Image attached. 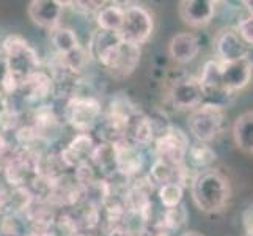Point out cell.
<instances>
[{
  "mask_svg": "<svg viewBox=\"0 0 253 236\" xmlns=\"http://www.w3.org/2000/svg\"><path fill=\"white\" fill-rule=\"evenodd\" d=\"M190 194L202 213L217 214L228 206L231 198L230 180L217 169L197 172L190 181Z\"/></svg>",
  "mask_w": 253,
  "mask_h": 236,
  "instance_id": "cell-1",
  "label": "cell"
},
{
  "mask_svg": "<svg viewBox=\"0 0 253 236\" xmlns=\"http://www.w3.org/2000/svg\"><path fill=\"white\" fill-rule=\"evenodd\" d=\"M2 49L8 60L10 76L21 89V85L40 69V57L27 41L19 35H8L2 43Z\"/></svg>",
  "mask_w": 253,
  "mask_h": 236,
  "instance_id": "cell-2",
  "label": "cell"
},
{
  "mask_svg": "<svg viewBox=\"0 0 253 236\" xmlns=\"http://www.w3.org/2000/svg\"><path fill=\"white\" fill-rule=\"evenodd\" d=\"M226 121V112L219 104L203 102L202 106L190 112L187 126L192 137L200 143H209L215 141L223 131Z\"/></svg>",
  "mask_w": 253,
  "mask_h": 236,
  "instance_id": "cell-3",
  "label": "cell"
},
{
  "mask_svg": "<svg viewBox=\"0 0 253 236\" xmlns=\"http://www.w3.org/2000/svg\"><path fill=\"white\" fill-rule=\"evenodd\" d=\"M154 32V16L143 5H129L125 8L123 27L118 32L121 41L127 45L138 46L151 38Z\"/></svg>",
  "mask_w": 253,
  "mask_h": 236,
  "instance_id": "cell-4",
  "label": "cell"
},
{
  "mask_svg": "<svg viewBox=\"0 0 253 236\" xmlns=\"http://www.w3.org/2000/svg\"><path fill=\"white\" fill-rule=\"evenodd\" d=\"M189 146L190 142L186 133H182L179 128L171 125L164 134L154 139L156 161L173 165V167L184 165Z\"/></svg>",
  "mask_w": 253,
  "mask_h": 236,
  "instance_id": "cell-5",
  "label": "cell"
},
{
  "mask_svg": "<svg viewBox=\"0 0 253 236\" xmlns=\"http://www.w3.org/2000/svg\"><path fill=\"white\" fill-rule=\"evenodd\" d=\"M101 117V104L93 96H74L66 106V120L76 131L86 133L93 129Z\"/></svg>",
  "mask_w": 253,
  "mask_h": 236,
  "instance_id": "cell-6",
  "label": "cell"
},
{
  "mask_svg": "<svg viewBox=\"0 0 253 236\" xmlns=\"http://www.w3.org/2000/svg\"><path fill=\"white\" fill-rule=\"evenodd\" d=\"M125 43L121 41L118 33L98 30L90 43V55L107 69L110 74L117 69Z\"/></svg>",
  "mask_w": 253,
  "mask_h": 236,
  "instance_id": "cell-7",
  "label": "cell"
},
{
  "mask_svg": "<svg viewBox=\"0 0 253 236\" xmlns=\"http://www.w3.org/2000/svg\"><path fill=\"white\" fill-rule=\"evenodd\" d=\"M197 79L206 102L219 104V106L225 107V101L230 98L231 93L223 85L222 63L217 60H208L202 68V74Z\"/></svg>",
  "mask_w": 253,
  "mask_h": 236,
  "instance_id": "cell-8",
  "label": "cell"
},
{
  "mask_svg": "<svg viewBox=\"0 0 253 236\" xmlns=\"http://www.w3.org/2000/svg\"><path fill=\"white\" fill-rule=\"evenodd\" d=\"M214 52L217 55V62L220 63H231L238 60L247 58L250 55V47L246 46L234 27L220 29L214 37Z\"/></svg>",
  "mask_w": 253,
  "mask_h": 236,
  "instance_id": "cell-9",
  "label": "cell"
},
{
  "mask_svg": "<svg viewBox=\"0 0 253 236\" xmlns=\"http://www.w3.org/2000/svg\"><path fill=\"white\" fill-rule=\"evenodd\" d=\"M169 98L171 106L181 112H192L205 102L203 92L197 77H182L173 82Z\"/></svg>",
  "mask_w": 253,
  "mask_h": 236,
  "instance_id": "cell-10",
  "label": "cell"
},
{
  "mask_svg": "<svg viewBox=\"0 0 253 236\" xmlns=\"http://www.w3.org/2000/svg\"><path fill=\"white\" fill-rule=\"evenodd\" d=\"M219 2L214 0H182L179 2V16L190 27H206L217 13Z\"/></svg>",
  "mask_w": 253,
  "mask_h": 236,
  "instance_id": "cell-11",
  "label": "cell"
},
{
  "mask_svg": "<svg viewBox=\"0 0 253 236\" xmlns=\"http://www.w3.org/2000/svg\"><path fill=\"white\" fill-rule=\"evenodd\" d=\"M115 153V169L125 177H135L142 172L145 164V156L142 148L129 143L126 139L121 142L112 143Z\"/></svg>",
  "mask_w": 253,
  "mask_h": 236,
  "instance_id": "cell-12",
  "label": "cell"
},
{
  "mask_svg": "<svg viewBox=\"0 0 253 236\" xmlns=\"http://www.w3.org/2000/svg\"><path fill=\"white\" fill-rule=\"evenodd\" d=\"M65 6L66 2H60V0H32L27 13L35 24L50 32L60 25Z\"/></svg>",
  "mask_w": 253,
  "mask_h": 236,
  "instance_id": "cell-13",
  "label": "cell"
},
{
  "mask_svg": "<svg viewBox=\"0 0 253 236\" xmlns=\"http://www.w3.org/2000/svg\"><path fill=\"white\" fill-rule=\"evenodd\" d=\"M252 77H253V63L250 57L231 63H222L223 85L231 94L246 89L250 84Z\"/></svg>",
  "mask_w": 253,
  "mask_h": 236,
  "instance_id": "cell-14",
  "label": "cell"
},
{
  "mask_svg": "<svg viewBox=\"0 0 253 236\" xmlns=\"http://www.w3.org/2000/svg\"><path fill=\"white\" fill-rule=\"evenodd\" d=\"M202 45L192 32H179L169 43V54L179 65H187L198 57Z\"/></svg>",
  "mask_w": 253,
  "mask_h": 236,
  "instance_id": "cell-15",
  "label": "cell"
},
{
  "mask_svg": "<svg viewBox=\"0 0 253 236\" xmlns=\"http://www.w3.org/2000/svg\"><path fill=\"white\" fill-rule=\"evenodd\" d=\"M125 139L138 148L148 146L154 142L156 133L151 123V118L143 115L140 112H135L132 117L129 118L127 125L125 128Z\"/></svg>",
  "mask_w": 253,
  "mask_h": 236,
  "instance_id": "cell-16",
  "label": "cell"
},
{
  "mask_svg": "<svg viewBox=\"0 0 253 236\" xmlns=\"http://www.w3.org/2000/svg\"><path fill=\"white\" fill-rule=\"evenodd\" d=\"M233 141L242 153L253 154V110L242 112L234 120Z\"/></svg>",
  "mask_w": 253,
  "mask_h": 236,
  "instance_id": "cell-17",
  "label": "cell"
},
{
  "mask_svg": "<svg viewBox=\"0 0 253 236\" xmlns=\"http://www.w3.org/2000/svg\"><path fill=\"white\" fill-rule=\"evenodd\" d=\"M96 24L102 32L118 33L123 27L125 21V8L118 3H104L101 10L94 16Z\"/></svg>",
  "mask_w": 253,
  "mask_h": 236,
  "instance_id": "cell-18",
  "label": "cell"
},
{
  "mask_svg": "<svg viewBox=\"0 0 253 236\" xmlns=\"http://www.w3.org/2000/svg\"><path fill=\"white\" fill-rule=\"evenodd\" d=\"M50 43L62 57L81 47L76 32L69 27H65V25H58L54 30H50Z\"/></svg>",
  "mask_w": 253,
  "mask_h": 236,
  "instance_id": "cell-19",
  "label": "cell"
},
{
  "mask_svg": "<svg viewBox=\"0 0 253 236\" xmlns=\"http://www.w3.org/2000/svg\"><path fill=\"white\" fill-rule=\"evenodd\" d=\"M21 89L25 90V94L30 101H40L42 98H46L52 89V81L50 77L42 73L41 69H38L37 73H33L27 81H25Z\"/></svg>",
  "mask_w": 253,
  "mask_h": 236,
  "instance_id": "cell-20",
  "label": "cell"
},
{
  "mask_svg": "<svg viewBox=\"0 0 253 236\" xmlns=\"http://www.w3.org/2000/svg\"><path fill=\"white\" fill-rule=\"evenodd\" d=\"M186 159H189V162L194 165L198 172H202L206 169H211V165L217 159V153L214 151V148H211L208 143L197 142V143H190Z\"/></svg>",
  "mask_w": 253,
  "mask_h": 236,
  "instance_id": "cell-21",
  "label": "cell"
},
{
  "mask_svg": "<svg viewBox=\"0 0 253 236\" xmlns=\"http://www.w3.org/2000/svg\"><path fill=\"white\" fill-rule=\"evenodd\" d=\"M187 219H189L187 208L182 203L178 205V206H174V208H167V209H164L159 230H164L167 233L176 232V230L181 229V227L186 225Z\"/></svg>",
  "mask_w": 253,
  "mask_h": 236,
  "instance_id": "cell-22",
  "label": "cell"
},
{
  "mask_svg": "<svg viewBox=\"0 0 253 236\" xmlns=\"http://www.w3.org/2000/svg\"><path fill=\"white\" fill-rule=\"evenodd\" d=\"M158 195L162 206L167 208H174L182 203V197H184V188L178 183H169L158 189Z\"/></svg>",
  "mask_w": 253,
  "mask_h": 236,
  "instance_id": "cell-23",
  "label": "cell"
},
{
  "mask_svg": "<svg viewBox=\"0 0 253 236\" xmlns=\"http://www.w3.org/2000/svg\"><path fill=\"white\" fill-rule=\"evenodd\" d=\"M234 30L238 32L239 38L246 43V46L253 47V16L242 17V19L236 24Z\"/></svg>",
  "mask_w": 253,
  "mask_h": 236,
  "instance_id": "cell-24",
  "label": "cell"
},
{
  "mask_svg": "<svg viewBox=\"0 0 253 236\" xmlns=\"http://www.w3.org/2000/svg\"><path fill=\"white\" fill-rule=\"evenodd\" d=\"M66 5H71V8L76 11V13H81V14H94L98 13L104 2H84V0H77V2H66Z\"/></svg>",
  "mask_w": 253,
  "mask_h": 236,
  "instance_id": "cell-25",
  "label": "cell"
},
{
  "mask_svg": "<svg viewBox=\"0 0 253 236\" xmlns=\"http://www.w3.org/2000/svg\"><path fill=\"white\" fill-rule=\"evenodd\" d=\"M8 76H10V68H8V60H6V55L5 52L0 49V93L3 92V87H5V82ZM3 94V93H2ZM5 96V94H3Z\"/></svg>",
  "mask_w": 253,
  "mask_h": 236,
  "instance_id": "cell-26",
  "label": "cell"
},
{
  "mask_svg": "<svg viewBox=\"0 0 253 236\" xmlns=\"http://www.w3.org/2000/svg\"><path fill=\"white\" fill-rule=\"evenodd\" d=\"M11 208V194L3 186H0V213H6Z\"/></svg>",
  "mask_w": 253,
  "mask_h": 236,
  "instance_id": "cell-27",
  "label": "cell"
},
{
  "mask_svg": "<svg viewBox=\"0 0 253 236\" xmlns=\"http://www.w3.org/2000/svg\"><path fill=\"white\" fill-rule=\"evenodd\" d=\"M242 224L244 229H252L253 227V203L246 208V211L242 213Z\"/></svg>",
  "mask_w": 253,
  "mask_h": 236,
  "instance_id": "cell-28",
  "label": "cell"
},
{
  "mask_svg": "<svg viewBox=\"0 0 253 236\" xmlns=\"http://www.w3.org/2000/svg\"><path fill=\"white\" fill-rule=\"evenodd\" d=\"M8 150V142L5 141V137L0 134V157H3Z\"/></svg>",
  "mask_w": 253,
  "mask_h": 236,
  "instance_id": "cell-29",
  "label": "cell"
},
{
  "mask_svg": "<svg viewBox=\"0 0 253 236\" xmlns=\"http://www.w3.org/2000/svg\"><path fill=\"white\" fill-rule=\"evenodd\" d=\"M242 5L246 6L247 10H249L250 16H253V0H244V2H242Z\"/></svg>",
  "mask_w": 253,
  "mask_h": 236,
  "instance_id": "cell-30",
  "label": "cell"
},
{
  "mask_svg": "<svg viewBox=\"0 0 253 236\" xmlns=\"http://www.w3.org/2000/svg\"><path fill=\"white\" fill-rule=\"evenodd\" d=\"M5 109H6V99H5V96L0 93V113H2Z\"/></svg>",
  "mask_w": 253,
  "mask_h": 236,
  "instance_id": "cell-31",
  "label": "cell"
},
{
  "mask_svg": "<svg viewBox=\"0 0 253 236\" xmlns=\"http://www.w3.org/2000/svg\"><path fill=\"white\" fill-rule=\"evenodd\" d=\"M181 236H205V235L198 233V232H194V230H190V232H184Z\"/></svg>",
  "mask_w": 253,
  "mask_h": 236,
  "instance_id": "cell-32",
  "label": "cell"
},
{
  "mask_svg": "<svg viewBox=\"0 0 253 236\" xmlns=\"http://www.w3.org/2000/svg\"><path fill=\"white\" fill-rule=\"evenodd\" d=\"M154 236H171V233H167V232H164V230H159Z\"/></svg>",
  "mask_w": 253,
  "mask_h": 236,
  "instance_id": "cell-33",
  "label": "cell"
},
{
  "mask_svg": "<svg viewBox=\"0 0 253 236\" xmlns=\"http://www.w3.org/2000/svg\"><path fill=\"white\" fill-rule=\"evenodd\" d=\"M244 236H253V227H252V229H247L246 235H244Z\"/></svg>",
  "mask_w": 253,
  "mask_h": 236,
  "instance_id": "cell-34",
  "label": "cell"
},
{
  "mask_svg": "<svg viewBox=\"0 0 253 236\" xmlns=\"http://www.w3.org/2000/svg\"><path fill=\"white\" fill-rule=\"evenodd\" d=\"M81 236H91V235H81Z\"/></svg>",
  "mask_w": 253,
  "mask_h": 236,
  "instance_id": "cell-35",
  "label": "cell"
}]
</instances>
